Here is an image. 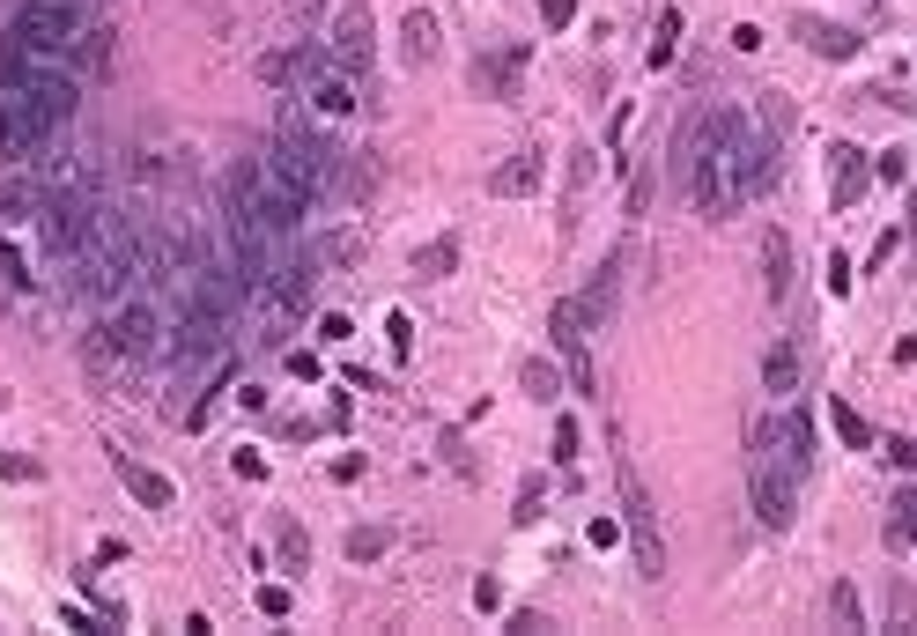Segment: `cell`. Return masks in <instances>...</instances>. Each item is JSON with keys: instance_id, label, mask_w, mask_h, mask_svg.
Instances as JSON below:
<instances>
[{"instance_id": "34", "label": "cell", "mask_w": 917, "mask_h": 636, "mask_svg": "<svg viewBox=\"0 0 917 636\" xmlns=\"http://www.w3.org/2000/svg\"><path fill=\"white\" fill-rule=\"evenodd\" d=\"M540 496H548V481H526V489H518V526H533V518H540Z\"/></svg>"}, {"instance_id": "36", "label": "cell", "mask_w": 917, "mask_h": 636, "mask_svg": "<svg viewBox=\"0 0 917 636\" xmlns=\"http://www.w3.org/2000/svg\"><path fill=\"white\" fill-rule=\"evenodd\" d=\"M585 540H592V548H622V518H592Z\"/></svg>"}, {"instance_id": "17", "label": "cell", "mask_w": 917, "mask_h": 636, "mask_svg": "<svg viewBox=\"0 0 917 636\" xmlns=\"http://www.w3.org/2000/svg\"><path fill=\"white\" fill-rule=\"evenodd\" d=\"M518 82H526V45L489 52V60L474 67V89H481V97H503V104H511V97H518Z\"/></svg>"}, {"instance_id": "24", "label": "cell", "mask_w": 917, "mask_h": 636, "mask_svg": "<svg viewBox=\"0 0 917 636\" xmlns=\"http://www.w3.org/2000/svg\"><path fill=\"white\" fill-rule=\"evenodd\" d=\"M518 385H526V400L555 407V400H563V363H548V355H526V363H518Z\"/></svg>"}, {"instance_id": "5", "label": "cell", "mask_w": 917, "mask_h": 636, "mask_svg": "<svg viewBox=\"0 0 917 636\" xmlns=\"http://www.w3.org/2000/svg\"><path fill=\"white\" fill-rule=\"evenodd\" d=\"M104 333H111V348H119L126 363H171V304H163V289L156 282L126 289L119 304L104 311Z\"/></svg>"}, {"instance_id": "45", "label": "cell", "mask_w": 917, "mask_h": 636, "mask_svg": "<svg viewBox=\"0 0 917 636\" xmlns=\"http://www.w3.org/2000/svg\"><path fill=\"white\" fill-rule=\"evenodd\" d=\"M289 378H304V385L318 378V355H311V348H296V355H289Z\"/></svg>"}, {"instance_id": "26", "label": "cell", "mask_w": 917, "mask_h": 636, "mask_svg": "<svg viewBox=\"0 0 917 636\" xmlns=\"http://www.w3.org/2000/svg\"><path fill=\"white\" fill-rule=\"evenodd\" d=\"M452 267H459V237H437V245L415 252V282H444Z\"/></svg>"}, {"instance_id": "27", "label": "cell", "mask_w": 917, "mask_h": 636, "mask_svg": "<svg viewBox=\"0 0 917 636\" xmlns=\"http://www.w3.org/2000/svg\"><path fill=\"white\" fill-rule=\"evenodd\" d=\"M385 548H392V526H355L348 533V563H378Z\"/></svg>"}, {"instance_id": "22", "label": "cell", "mask_w": 917, "mask_h": 636, "mask_svg": "<svg viewBox=\"0 0 917 636\" xmlns=\"http://www.w3.org/2000/svg\"><path fill=\"white\" fill-rule=\"evenodd\" d=\"M400 60H407V67H429V60H437V15H429V8H407V15H400Z\"/></svg>"}, {"instance_id": "6", "label": "cell", "mask_w": 917, "mask_h": 636, "mask_svg": "<svg viewBox=\"0 0 917 636\" xmlns=\"http://www.w3.org/2000/svg\"><path fill=\"white\" fill-rule=\"evenodd\" d=\"M614 496H622V533H629V563L644 585H659L666 577V533H659V503H651L644 474H636V459L622 452V437H614Z\"/></svg>"}, {"instance_id": "1", "label": "cell", "mask_w": 917, "mask_h": 636, "mask_svg": "<svg viewBox=\"0 0 917 636\" xmlns=\"http://www.w3.org/2000/svg\"><path fill=\"white\" fill-rule=\"evenodd\" d=\"M348 156H355V148L333 141L326 119H318V111L289 89V97H282V119H274V156H267L274 171H282L304 200H318V193H333V185H341V163H348Z\"/></svg>"}, {"instance_id": "33", "label": "cell", "mask_w": 917, "mask_h": 636, "mask_svg": "<svg viewBox=\"0 0 917 636\" xmlns=\"http://www.w3.org/2000/svg\"><path fill=\"white\" fill-rule=\"evenodd\" d=\"M755 119H762V126H770V134H777V141H784V134H792V104H784V97H777V89H762V111H755Z\"/></svg>"}, {"instance_id": "16", "label": "cell", "mask_w": 917, "mask_h": 636, "mask_svg": "<svg viewBox=\"0 0 917 636\" xmlns=\"http://www.w3.org/2000/svg\"><path fill=\"white\" fill-rule=\"evenodd\" d=\"M111 466H119V481H126V496L141 503V511H171L178 489L156 474V466H141V459H126V452H111Z\"/></svg>"}, {"instance_id": "13", "label": "cell", "mask_w": 917, "mask_h": 636, "mask_svg": "<svg viewBox=\"0 0 917 636\" xmlns=\"http://www.w3.org/2000/svg\"><path fill=\"white\" fill-rule=\"evenodd\" d=\"M577 304H585L592 333H607V326H614V311H622V252H607V259H600V274H592V289L577 296Z\"/></svg>"}, {"instance_id": "42", "label": "cell", "mask_w": 917, "mask_h": 636, "mask_svg": "<svg viewBox=\"0 0 917 636\" xmlns=\"http://www.w3.org/2000/svg\"><path fill=\"white\" fill-rule=\"evenodd\" d=\"M385 333H392V355H407V348H415V326H407L400 311H392V326H385Z\"/></svg>"}, {"instance_id": "44", "label": "cell", "mask_w": 917, "mask_h": 636, "mask_svg": "<svg viewBox=\"0 0 917 636\" xmlns=\"http://www.w3.org/2000/svg\"><path fill=\"white\" fill-rule=\"evenodd\" d=\"M318 333H326V341H348V333H355V318H348V311H326V326H318Z\"/></svg>"}, {"instance_id": "18", "label": "cell", "mask_w": 917, "mask_h": 636, "mask_svg": "<svg viewBox=\"0 0 917 636\" xmlns=\"http://www.w3.org/2000/svg\"><path fill=\"white\" fill-rule=\"evenodd\" d=\"M799 363H807V355H799V341H792V333H777L770 355H762V392L792 400V392H799Z\"/></svg>"}, {"instance_id": "9", "label": "cell", "mask_w": 917, "mask_h": 636, "mask_svg": "<svg viewBox=\"0 0 917 636\" xmlns=\"http://www.w3.org/2000/svg\"><path fill=\"white\" fill-rule=\"evenodd\" d=\"M296 97H304L318 119L333 126V119H348V111H355V74H348V67H333L318 45H304V67H296Z\"/></svg>"}, {"instance_id": "47", "label": "cell", "mask_w": 917, "mask_h": 636, "mask_svg": "<svg viewBox=\"0 0 917 636\" xmlns=\"http://www.w3.org/2000/svg\"><path fill=\"white\" fill-rule=\"evenodd\" d=\"M282 8L296 15V23H311V15H318V0H282Z\"/></svg>"}, {"instance_id": "3", "label": "cell", "mask_w": 917, "mask_h": 636, "mask_svg": "<svg viewBox=\"0 0 917 636\" xmlns=\"http://www.w3.org/2000/svg\"><path fill=\"white\" fill-rule=\"evenodd\" d=\"M799 466L792 452H784V422L777 415H755V429H747V503H755V518L770 533H784L799 518Z\"/></svg>"}, {"instance_id": "40", "label": "cell", "mask_w": 917, "mask_h": 636, "mask_svg": "<svg viewBox=\"0 0 917 636\" xmlns=\"http://www.w3.org/2000/svg\"><path fill=\"white\" fill-rule=\"evenodd\" d=\"M555 459H563V466L577 459V422H570V415H563V422H555Z\"/></svg>"}, {"instance_id": "19", "label": "cell", "mask_w": 917, "mask_h": 636, "mask_svg": "<svg viewBox=\"0 0 917 636\" xmlns=\"http://www.w3.org/2000/svg\"><path fill=\"white\" fill-rule=\"evenodd\" d=\"M30 296H37V274L15 245V230H0V304H30Z\"/></svg>"}, {"instance_id": "7", "label": "cell", "mask_w": 917, "mask_h": 636, "mask_svg": "<svg viewBox=\"0 0 917 636\" xmlns=\"http://www.w3.org/2000/svg\"><path fill=\"white\" fill-rule=\"evenodd\" d=\"M259 296V333L267 341H282V333H296L311 318V296H318V259H289L282 274H274L267 289H252Z\"/></svg>"}, {"instance_id": "31", "label": "cell", "mask_w": 917, "mask_h": 636, "mask_svg": "<svg viewBox=\"0 0 917 636\" xmlns=\"http://www.w3.org/2000/svg\"><path fill=\"white\" fill-rule=\"evenodd\" d=\"M355 252H363V237H355V230H333L326 252H318V267H355Z\"/></svg>"}, {"instance_id": "23", "label": "cell", "mask_w": 917, "mask_h": 636, "mask_svg": "<svg viewBox=\"0 0 917 636\" xmlns=\"http://www.w3.org/2000/svg\"><path fill=\"white\" fill-rule=\"evenodd\" d=\"M829 163H836V208H858V200H866V185H873V171L858 163V148H851V141H836V148H829Z\"/></svg>"}, {"instance_id": "10", "label": "cell", "mask_w": 917, "mask_h": 636, "mask_svg": "<svg viewBox=\"0 0 917 636\" xmlns=\"http://www.w3.org/2000/svg\"><path fill=\"white\" fill-rule=\"evenodd\" d=\"M326 60H333V67H348L355 82L378 67V23H370V8H341V15H333V30H326Z\"/></svg>"}, {"instance_id": "37", "label": "cell", "mask_w": 917, "mask_h": 636, "mask_svg": "<svg viewBox=\"0 0 917 636\" xmlns=\"http://www.w3.org/2000/svg\"><path fill=\"white\" fill-rule=\"evenodd\" d=\"M230 474H237V481H267V459H259V452H252V444H245V452H237V459H230Z\"/></svg>"}, {"instance_id": "2", "label": "cell", "mask_w": 917, "mask_h": 636, "mask_svg": "<svg viewBox=\"0 0 917 636\" xmlns=\"http://www.w3.org/2000/svg\"><path fill=\"white\" fill-rule=\"evenodd\" d=\"M710 126H718V156H725V193H733V208H747V200H762L777 185V134L755 119L747 104H710Z\"/></svg>"}, {"instance_id": "4", "label": "cell", "mask_w": 917, "mask_h": 636, "mask_svg": "<svg viewBox=\"0 0 917 636\" xmlns=\"http://www.w3.org/2000/svg\"><path fill=\"white\" fill-rule=\"evenodd\" d=\"M673 185L696 215H733V193H725V156H718V126L710 111H696L688 126H673Z\"/></svg>"}, {"instance_id": "43", "label": "cell", "mask_w": 917, "mask_h": 636, "mask_svg": "<svg viewBox=\"0 0 917 636\" xmlns=\"http://www.w3.org/2000/svg\"><path fill=\"white\" fill-rule=\"evenodd\" d=\"M829 289H836V296L851 289V259H844V252H829Z\"/></svg>"}, {"instance_id": "46", "label": "cell", "mask_w": 917, "mask_h": 636, "mask_svg": "<svg viewBox=\"0 0 917 636\" xmlns=\"http://www.w3.org/2000/svg\"><path fill=\"white\" fill-rule=\"evenodd\" d=\"M23 474H37V466H30V459H8V452H0V481H23Z\"/></svg>"}, {"instance_id": "39", "label": "cell", "mask_w": 917, "mask_h": 636, "mask_svg": "<svg viewBox=\"0 0 917 636\" xmlns=\"http://www.w3.org/2000/svg\"><path fill=\"white\" fill-rule=\"evenodd\" d=\"M474 607H481V614L503 607V585H496V577H474Z\"/></svg>"}, {"instance_id": "20", "label": "cell", "mask_w": 917, "mask_h": 636, "mask_svg": "<svg viewBox=\"0 0 917 636\" xmlns=\"http://www.w3.org/2000/svg\"><path fill=\"white\" fill-rule=\"evenodd\" d=\"M881 548H888V555H910V548H917V489H895V496H888Z\"/></svg>"}, {"instance_id": "41", "label": "cell", "mask_w": 917, "mask_h": 636, "mask_svg": "<svg viewBox=\"0 0 917 636\" xmlns=\"http://www.w3.org/2000/svg\"><path fill=\"white\" fill-rule=\"evenodd\" d=\"M651 208V163H644V171H636V185H629V215H644Z\"/></svg>"}, {"instance_id": "32", "label": "cell", "mask_w": 917, "mask_h": 636, "mask_svg": "<svg viewBox=\"0 0 917 636\" xmlns=\"http://www.w3.org/2000/svg\"><path fill=\"white\" fill-rule=\"evenodd\" d=\"M888 629H917V600H910V585H903V577L888 585Z\"/></svg>"}, {"instance_id": "11", "label": "cell", "mask_w": 917, "mask_h": 636, "mask_svg": "<svg viewBox=\"0 0 917 636\" xmlns=\"http://www.w3.org/2000/svg\"><path fill=\"white\" fill-rule=\"evenodd\" d=\"M45 200H52V185L37 163H8L0 171V230H30L37 215H45Z\"/></svg>"}, {"instance_id": "15", "label": "cell", "mask_w": 917, "mask_h": 636, "mask_svg": "<svg viewBox=\"0 0 917 636\" xmlns=\"http://www.w3.org/2000/svg\"><path fill=\"white\" fill-rule=\"evenodd\" d=\"M267 540H274V570H282V577H304L311 570V533L296 526L289 511H267Z\"/></svg>"}, {"instance_id": "28", "label": "cell", "mask_w": 917, "mask_h": 636, "mask_svg": "<svg viewBox=\"0 0 917 636\" xmlns=\"http://www.w3.org/2000/svg\"><path fill=\"white\" fill-rule=\"evenodd\" d=\"M688 37V23H681V8H666L659 15V37H651V67H673V45Z\"/></svg>"}, {"instance_id": "29", "label": "cell", "mask_w": 917, "mask_h": 636, "mask_svg": "<svg viewBox=\"0 0 917 636\" xmlns=\"http://www.w3.org/2000/svg\"><path fill=\"white\" fill-rule=\"evenodd\" d=\"M8 163H37V148H30L23 126H15L8 111H0V171H8Z\"/></svg>"}, {"instance_id": "21", "label": "cell", "mask_w": 917, "mask_h": 636, "mask_svg": "<svg viewBox=\"0 0 917 636\" xmlns=\"http://www.w3.org/2000/svg\"><path fill=\"white\" fill-rule=\"evenodd\" d=\"M762 289H770V304L792 296V237L784 230H762Z\"/></svg>"}, {"instance_id": "12", "label": "cell", "mask_w": 917, "mask_h": 636, "mask_svg": "<svg viewBox=\"0 0 917 636\" xmlns=\"http://www.w3.org/2000/svg\"><path fill=\"white\" fill-rule=\"evenodd\" d=\"M540 185H548V156H540V148H511V156L489 171V193L496 200H533Z\"/></svg>"}, {"instance_id": "8", "label": "cell", "mask_w": 917, "mask_h": 636, "mask_svg": "<svg viewBox=\"0 0 917 636\" xmlns=\"http://www.w3.org/2000/svg\"><path fill=\"white\" fill-rule=\"evenodd\" d=\"M548 326H555V355H563L570 392H577V400H600V363H592V318H585V304H577V296H563Z\"/></svg>"}, {"instance_id": "14", "label": "cell", "mask_w": 917, "mask_h": 636, "mask_svg": "<svg viewBox=\"0 0 917 636\" xmlns=\"http://www.w3.org/2000/svg\"><path fill=\"white\" fill-rule=\"evenodd\" d=\"M792 37H807V52H821V60H851V52H858V30L829 23V15H814V8L792 15Z\"/></svg>"}, {"instance_id": "30", "label": "cell", "mask_w": 917, "mask_h": 636, "mask_svg": "<svg viewBox=\"0 0 917 636\" xmlns=\"http://www.w3.org/2000/svg\"><path fill=\"white\" fill-rule=\"evenodd\" d=\"M829 415H836V437H844L851 452H873V429H866V415H858V407H844V400H836Z\"/></svg>"}, {"instance_id": "35", "label": "cell", "mask_w": 917, "mask_h": 636, "mask_svg": "<svg viewBox=\"0 0 917 636\" xmlns=\"http://www.w3.org/2000/svg\"><path fill=\"white\" fill-rule=\"evenodd\" d=\"M540 23H548V30H570V23H577V0H540Z\"/></svg>"}, {"instance_id": "38", "label": "cell", "mask_w": 917, "mask_h": 636, "mask_svg": "<svg viewBox=\"0 0 917 636\" xmlns=\"http://www.w3.org/2000/svg\"><path fill=\"white\" fill-rule=\"evenodd\" d=\"M259 614H274V622H282V614H289V585H259Z\"/></svg>"}, {"instance_id": "25", "label": "cell", "mask_w": 917, "mask_h": 636, "mask_svg": "<svg viewBox=\"0 0 917 636\" xmlns=\"http://www.w3.org/2000/svg\"><path fill=\"white\" fill-rule=\"evenodd\" d=\"M829 629H866V600H858L851 577H836V585H829Z\"/></svg>"}]
</instances>
